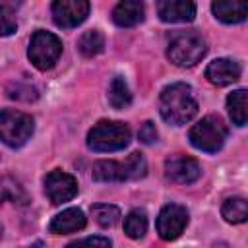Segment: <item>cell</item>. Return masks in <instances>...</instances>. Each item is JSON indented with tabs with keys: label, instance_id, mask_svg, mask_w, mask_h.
<instances>
[{
	"label": "cell",
	"instance_id": "cell-1",
	"mask_svg": "<svg viewBox=\"0 0 248 248\" xmlns=\"http://www.w3.org/2000/svg\"><path fill=\"white\" fill-rule=\"evenodd\" d=\"M159 112L165 122L172 126H182L198 114V101L192 87L184 81L167 85L159 95Z\"/></svg>",
	"mask_w": 248,
	"mask_h": 248
},
{
	"label": "cell",
	"instance_id": "cell-2",
	"mask_svg": "<svg viewBox=\"0 0 248 248\" xmlns=\"http://www.w3.org/2000/svg\"><path fill=\"white\" fill-rule=\"evenodd\" d=\"M147 174V163L141 153H130L124 161H97L93 165V180L97 182H124L138 180Z\"/></svg>",
	"mask_w": 248,
	"mask_h": 248
},
{
	"label": "cell",
	"instance_id": "cell-3",
	"mask_svg": "<svg viewBox=\"0 0 248 248\" xmlns=\"http://www.w3.org/2000/svg\"><path fill=\"white\" fill-rule=\"evenodd\" d=\"M205 52H207L205 39L194 29L174 33L167 46V58L180 68L196 66L205 56Z\"/></svg>",
	"mask_w": 248,
	"mask_h": 248
},
{
	"label": "cell",
	"instance_id": "cell-4",
	"mask_svg": "<svg viewBox=\"0 0 248 248\" xmlns=\"http://www.w3.org/2000/svg\"><path fill=\"white\" fill-rule=\"evenodd\" d=\"M132 132L128 124L118 120H101L87 134V147L95 153L120 151L130 143Z\"/></svg>",
	"mask_w": 248,
	"mask_h": 248
},
{
	"label": "cell",
	"instance_id": "cell-5",
	"mask_svg": "<svg viewBox=\"0 0 248 248\" xmlns=\"http://www.w3.org/2000/svg\"><path fill=\"white\" fill-rule=\"evenodd\" d=\"M227 126L223 122L221 116L217 114H207L203 116L198 124H194L188 132V140L190 143L200 149V151H205V153H217L223 145H225V140H227Z\"/></svg>",
	"mask_w": 248,
	"mask_h": 248
},
{
	"label": "cell",
	"instance_id": "cell-6",
	"mask_svg": "<svg viewBox=\"0 0 248 248\" xmlns=\"http://www.w3.org/2000/svg\"><path fill=\"white\" fill-rule=\"evenodd\" d=\"M35 128V122L29 114L16 110V108H4L0 110V140L8 147H21L27 143Z\"/></svg>",
	"mask_w": 248,
	"mask_h": 248
},
{
	"label": "cell",
	"instance_id": "cell-7",
	"mask_svg": "<svg viewBox=\"0 0 248 248\" xmlns=\"http://www.w3.org/2000/svg\"><path fill=\"white\" fill-rule=\"evenodd\" d=\"M60 54H62V41L54 33L39 29L31 35L27 56L37 70H50L58 62Z\"/></svg>",
	"mask_w": 248,
	"mask_h": 248
},
{
	"label": "cell",
	"instance_id": "cell-8",
	"mask_svg": "<svg viewBox=\"0 0 248 248\" xmlns=\"http://www.w3.org/2000/svg\"><path fill=\"white\" fill-rule=\"evenodd\" d=\"M188 225V211L180 203H167L157 215V232L163 240H176Z\"/></svg>",
	"mask_w": 248,
	"mask_h": 248
},
{
	"label": "cell",
	"instance_id": "cell-9",
	"mask_svg": "<svg viewBox=\"0 0 248 248\" xmlns=\"http://www.w3.org/2000/svg\"><path fill=\"white\" fill-rule=\"evenodd\" d=\"M89 2L85 0H56L50 6L52 19L62 29H72L83 23L89 16Z\"/></svg>",
	"mask_w": 248,
	"mask_h": 248
},
{
	"label": "cell",
	"instance_id": "cell-10",
	"mask_svg": "<svg viewBox=\"0 0 248 248\" xmlns=\"http://www.w3.org/2000/svg\"><path fill=\"white\" fill-rule=\"evenodd\" d=\"M45 194L50 200V203L60 205L64 202H70L78 194V182L72 174L62 170H50L45 176Z\"/></svg>",
	"mask_w": 248,
	"mask_h": 248
},
{
	"label": "cell",
	"instance_id": "cell-11",
	"mask_svg": "<svg viewBox=\"0 0 248 248\" xmlns=\"http://www.w3.org/2000/svg\"><path fill=\"white\" fill-rule=\"evenodd\" d=\"M165 176L174 184H192L202 176V167L186 155H170L165 159Z\"/></svg>",
	"mask_w": 248,
	"mask_h": 248
},
{
	"label": "cell",
	"instance_id": "cell-12",
	"mask_svg": "<svg viewBox=\"0 0 248 248\" xmlns=\"http://www.w3.org/2000/svg\"><path fill=\"white\" fill-rule=\"evenodd\" d=\"M240 64L231 60V58H215L213 62L207 64L205 68V78L213 83V85H219V87H225V85H231L234 81H238L240 78Z\"/></svg>",
	"mask_w": 248,
	"mask_h": 248
},
{
	"label": "cell",
	"instance_id": "cell-13",
	"mask_svg": "<svg viewBox=\"0 0 248 248\" xmlns=\"http://www.w3.org/2000/svg\"><path fill=\"white\" fill-rule=\"evenodd\" d=\"M157 14L167 23H186L196 17V4L188 0H161L157 2Z\"/></svg>",
	"mask_w": 248,
	"mask_h": 248
},
{
	"label": "cell",
	"instance_id": "cell-14",
	"mask_svg": "<svg viewBox=\"0 0 248 248\" xmlns=\"http://www.w3.org/2000/svg\"><path fill=\"white\" fill-rule=\"evenodd\" d=\"M87 219L83 215L81 209L78 207H68L62 213L54 215L52 221L48 223V231L54 234H70V232H78L85 227Z\"/></svg>",
	"mask_w": 248,
	"mask_h": 248
},
{
	"label": "cell",
	"instance_id": "cell-15",
	"mask_svg": "<svg viewBox=\"0 0 248 248\" xmlns=\"http://www.w3.org/2000/svg\"><path fill=\"white\" fill-rule=\"evenodd\" d=\"M143 16H145V8L141 2L136 0L118 2L112 10V21L118 27H134L143 21Z\"/></svg>",
	"mask_w": 248,
	"mask_h": 248
},
{
	"label": "cell",
	"instance_id": "cell-16",
	"mask_svg": "<svg viewBox=\"0 0 248 248\" xmlns=\"http://www.w3.org/2000/svg\"><path fill=\"white\" fill-rule=\"evenodd\" d=\"M213 16L223 23H240L248 16V4L246 2H225L217 0L211 4Z\"/></svg>",
	"mask_w": 248,
	"mask_h": 248
},
{
	"label": "cell",
	"instance_id": "cell-17",
	"mask_svg": "<svg viewBox=\"0 0 248 248\" xmlns=\"http://www.w3.org/2000/svg\"><path fill=\"white\" fill-rule=\"evenodd\" d=\"M227 108L232 124L244 126L248 120V93L246 89H236L227 97Z\"/></svg>",
	"mask_w": 248,
	"mask_h": 248
},
{
	"label": "cell",
	"instance_id": "cell-18",
	"mask_svg": "<svg viewBox=\"0 0 248 248\" xmlns=\"http://www.w3.org/2000/svg\"><path fill=\"white\" fill-rule=\"evenodd\" d=\"M108 103L116 110H122L126 107H130L132 93H130V87H128V83H126V79L122 76H114L112 78V81L108 85Z\"/></svg>",
	"mask_w": 248,
	"mask_h": 248
},
{
	"label": "cell",
	"instance_id": "cell-19",
	"mask_svg": "<svg viewBox=\"0 0 248 248\" xmlns=\"http://www.w3.org/2000/svg\"><path fill=\"white\" fill-rule=\"evenodd\" d=\"M221 215H223V219L227 223H232V225L244 223L248 219V203H246V200L240 198V196L225 200L223 207H221Z\"/></svg>",
	"mask_w": 248,
	"mask_h": 248
},
{
	"label": "cell",
	"instance_id": "cell-20",
	"mask_svg": "<svg viewBox=\"0 0 248 248\" xmlns=\"http://www.w3.org/2000/svg\"><path fill=\"white\" fill-rule=\"evenodd\" d=\"M105 48V37L99 29H89L85 31L79 41H78V50L85 56V58H93L97 54H101Z\"/></svg>",
	"mask_w": 248,
	"mask_h": 248
},
{
	"label": "cell",
	"instance_id": "cell-21",
	"mask_svg": "<svg viewBox=\"0 0 248 248\" xmlns=\"http://www.w3.org/2000/svg\"><path fill=\"white\" fill-rule=\"evenodd\" d=\"M10 200L14 203H19V205H25L27 203V194L23 190V186L14 180L12 176H2L0 178V205Z\"/></svg>",
	"mask_w": 248,
	"mask_h": 248
},
{
	"label": "cell",
	"instance_id": "cell-22",
	"mask_svg": "<svg viewBox=\"0 0 248 248\" xmlns=\"http://www.w3.org/2000/svg\"><path fill=\"white\" fill-rule=\"evenodd\" d=\"M91 215L95 219L97 225L101 227H114L118 221H120V209L116 205H110V203H95L91 205Z\"/></svg>",
	"mask_w": 248,
	"mask_h": 248
},
{
	"label": "cell",
	"instance_id": "cell-23",
	"mask_svg": "<svg viewBox=\"0 0 248 248\" xmlns=\"http://www.w3.org/2000/svg\"><path fill=\"white\" fill-rule=\"evenodd\" d=\"M147 231V215L143 209H132L124 219V232L130 238H141Z\"/></svg>",
	"mask_w": 248,
	"mask_h": 248
},
{
	"label": "cell",
	"instance_id": "cell-24",
	"mask_svg": "<svg viewBox=\"0 0 248 248\" xmlns=\"http://www.w3.org/2000/svg\"><path fill=\"white\" fill-rule=\"evenodd\" d=\"M16 29H17V21L14 10L10 6L0 4V37H8L16 33Z\"/></svg>",
	"mask_w": 248,
	"mask_h": 248
},
{
	"label": "cell",
	"instance_id": "cell-25",
	"mask_svg": "<svg viewBox=\"0 0 248 248\" xmlns=\"http://www.w3.org/2000/svg\"><path fill=\"white\" fill-rule=\"evenodd\" d=\"M66 248H112V244L105 236H87V238L70 242Z\"/></svg>",
	"mask_w": 248,
	"mask_h": 248
},
{
	"label": "cell",
	"instance_id": "cell-26",
	"mask_svg": "<svg viewBox=\"0 0 248 248\" xmlns=\"http://www.w3.org/2000/svg\"><path fill=\"white\" fill-rule=\"evenodd\" d=\"M8 95L12 99H17V101H33L37 99V89L33 85H21V83H16L8 89Z\"/></svg>",
	"mask_w": 248,
	"mask_h": 248
},
{
	"label": "cell",
	"instance_id": "cell-27",
	"mask_svg": "<svg viewBox=\"0 0 248 248\" xmlns=\"http://www.w3.org/2000/svg\"><path fill=\"white\" fill-rule=\"evenodd\" d=\"M138 138H140V141L141 143H153V141H157V128H155V124L153 122H143L141 124V128H140V132H138Z\"/></svg>",
	"mask_w": 248,
	"mask_h": 248
},
{
	"label": "cell",
	"instance_id": "cell-28",
	"mask_svg": "<svg viewBox=\"0 0 248 248\" xmlns=\"http://www.w3.org/2000/svg\"><path fill=\"white\" fill-rule=\"evenodd\" d=\"M0 238H2V227H0Z\"/></svg>",
	"mask_w": 248,
	"mask_h": 248
}]
</instances>
